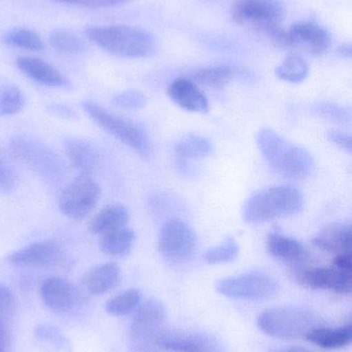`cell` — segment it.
<instances>
[{"label":"cell","instance_id":"42","mask_svg":"<svg viewBox=\"0 0 352 352\" xmlns=\"http://www.w3.org/2000/svg\"><path fill=\"white\" fill-rule=\"evenodd\" d=\"M12 344V333L4 320H0V347L4 351Z\"/></svg>","mask_w":352,"mask_h":352},{"label":"cell","instance_id":"15","mask_svg":"<svg viewBox=\"0 0 352 352\" xmlns=\"http://www.w3.org/2000/svg\"><path fill=\"white\" fill-rule=\"evenodd\" d=\"M39 295L41 301L52 311L68 312L78 304L79 294L76 287L61 277H49L41 283Z\"/></svg>","mask_w":352,"mask_h":352},{"label":"cell","instance_id":"19","mask_svg":"<svg viewBox=\"0 0 352 352\" xmlns=\"http://www.w3.org/2000/svg\"><path fill=\"white\" fill-rule=\"evenodd\" d=\"M121 270L116 263L97 265L89 269L82 278V285L92 295H103L119 285Z\"/></svg>","mask_w":352,"mask_h":352},{"label":"cell","instance_id":"25","mask_svg":"<svg viewBox=\"0 0 352 352\" xmlns=\"http://www.w3.org/2000/svg\"><path fill=\"white\" fill-rule=\"evenodd\" d=\"M136 234L128 228H121L103 234L99 239V248L103 254L114 258L127 256L134 248Z\"/></svg>","mask_w":352,"mask_h":352},{"label":"cell","instance_id":"23","mask_svg":"<svg viewBox=\"0 0 352 352\" xmlns=\"http://www.w3.org/2000/svg\"><path fill=\"white\" fill-rule=\"evenodd\" d=\"M130 215L123 205L115 204L103 207L89 223V231L94 235H103L109 232L125 228L130 223Z\"/></svg>","mask_w":352,"mask_h":352},{"label":"cell","instance_id":"33","mask_svg":"<svg viewBox=\"0 0 352 352\" xmlns=\"http://www.w3.org/2000/svg\"><path fill=\"white\" fill-rule=\"evenodd\" d=\"M240 248L233 237H227L222 243L209 248L205 254V261L210 265L227 264L238 258Z\"/></svg>","mask_w":352,"mask_h":352},{"label":"cell","instance_id":"18","mask_svg":"<svg viewBox=\"0 0 352 352\" xmlns=\"http://www.w3.org/2000/svg\"><path fill=\"white\" fill-rule=\"evenodd\" d=\"M16 63L23 74L39 84L55 88H62L68 85V80L62 76L61 72L45 60L22 56L17 59Z\"/></svg>","mask_w":352,"mask_h":352},{"label":"cell","instance_id":"11","mask_svg":"<svg viewBox=\"0 0 352 352\" xmlns=\"http://www.w3.org/2000/svg\"><path fill=\"white\" fill-rule=\"evenodd\" d=\"M196 245V232L182 219H169L161 227L157 250L167 262L172 264L187 262L194 256Z\"/></svg>","mask_w":352,"mask_h":352},{"label":"cell","instance_id":"9","mask_svg":"<svg viewBox=\"0 0 352 352\" xmlns=\"http://www.w3.org/2000/svg\"><path fill=\"white\" fill-rule=\"evenodd\" d=\"M280 285L268 273L253 271L238 276L227 277L216 283V291L231 299L262 301L274 298Z\"/></svg>","mask_w":352,"mask_h":352},{"label":"cell","instance_id":"47","mask_svg":"<svg viewBox=\"0 0 352 352\" xmlns=\"http://www.w3.org/2000/svg\"><path fill=\"white\" fill-rule=\"evenodd\" d=\"M147 352H148V351H147Z\"/></svg>","mask_w":352,"mask_h":352},{"label":"cell","instance_id":"1","mask_svg":"<svg viewBox=\"0 0 352 352\" xmlns=\"http://www.w3.org/2000/svg\"><path fill=\"white\" fill-rule=\"evenodd\" d=\"M258 148L269 166L289 179H303L313 173L315 162L309 152L264 128L256 136Z\"/></svg>","mask_w":352,"mask_h":352},{"label":"cell","instance_id":"31","mask_svg":"<svg viewBox=\"0 0 352 352\" xmlns=\"http://www.w3.org/2000/svg\"><path fill=\"white\" fill-rule=\"evenodd\" d=\"M50 43L52 47L62 53L76 55L86 51V45L84 41L78 35L64 29H56L52 31L50 34Z\"/></svg>","mask_w":352,"mask_h":352},{"label":"cell","instance_id":"45","mask_svg":"<svg viewBox=\"0 0 352 352\" xmlns=\"http://www.w3.org/2000/svg\"><path fill=\"white\" fill-rule=\"evenodd\" d=\"M337 53L339 56L343 58H351V43H344V45H340L337 50Z\"/></svg>","mask_w":352,"mask_h":352},{"label":"cell","instance_id":"5","mask_svg":"<svg viewBox=\"0 0 352 352\" xmlns=\"http://www.w3.org/2000/svg\"><path fill=\"white\" fill-rule=\"evenodd\" d=\"M12 157L30 167L45 179L60 182L66 175V167L59 155L48 144L29 135H17L10 140Z\"/></svg>","mask_w":352,"mask_h":352},{"label":"cell","instance_id":"37","mask_svg":"<svg viewBox=\"0 0 352 352\" xmlns=\"http://www.w3.org/2000/svg\"><path fill=\"white\" fill-rule=\"evenodd\" d=\"M16 310L14 294L8 285L0 283V320L6 322Z\"/></svg>","mask_w":352,"mask_h":352},{"label":"cell","instance_id":"39","mask_svg":"<svg viewBox=\"0 0 352 352\" xmlns=\"http://www.w3.org/2000/svg\"><path fill=\"white\" fill-rule=\"evenodd\" d=\"M54 1L84 6V8H101L121 6V4L127 3L132 0H54Z\"/></svg>","mask_w":352,"mask_h":352},{"label":"cell","instance_id":"27","mask_svg":"<svg viewBox=\"0 0 352 352\" xmlns=\"http://www.w3.org/2000/svg\"><path fill=\"white\" fill-rule=\"evenodd\" d=\"M176 156L184 160L207 158L213 152V146L207 138L198 135H188L176 144Z\"/></svg>","mask_w":352,"mask_h":352},{"label":"cell","instance_id":"7","mask_svg":"<svg viewBox=\"0 0 352 352\" xmlns=\"http://www.w3.org/2000/svg\"><path fill=\"white\" fill-rule=\"evenodd\" d=\"M167 314L159 300L149 299L140 304L130 327V340L136 351L146 352L156 346L157 340L167 329Z\"/></svg>","mask_w":352,"mask_h":352},{"label":"cell","instance_id":"26","mask_svg":"<svg viewBox=\"0 0 352 352\" xmlns=\"http://www.w3.org/2000/svg\"><path fill=\"white\" fill-rule=\"evenodd\" d=\"M238 68L231 66H214L203 68L192 74L191 80L212 89H221L241 76Z\"/></svg>","mask_w":352,"mask_h":352},{"label":"cell","instance_id":"3","mask_svg":"<svg viewBox=\"0 0 352 352\" xmlns=\"http://www.w3.org/2000/svg\"><path fill=\"white\" fill-rule=\"evenodd\" d=\"M87 36L95 45L114 56L145 58L154 53V39L150 33L130 25L91 26Z\"/></svg>","mask_w":352,"mask_h":352},{"label":"cell","instance_id":"13","mask_svg":"<svg viewBox=\"0 0 352 352\" xmlns=\"http://www.w3.org/2000/svg\"><path fill=\"white\" fill-rule=\"evenodd\" d=\"M156 346L169 352H225L218 339L194 331L165 330L157 340Z\"/></svg>","mask_w":352,"mask_h":352},{"label":"cell","instance_id":"10","mask_svg":"<svg viewBox=\"0 0 352 352\" xmlns=\"http://www.w3.org/2000/svg\"><path fill=\"white\" fill-rule=\"evenodd\" d=\"M269 36L274 45L281 49L303 47L315 56L324 55L332 47L328 31L311 21L296 23L287 29L280 27Z\"/></svg>","mask_w":352,"mask_h":352},{"label":"cell","instance_id":"34","mask_svg":"<svg viewBox=\"0 0 352 352\" xmlns=\"http://www.w3.org/2000/svg\"><path fill=\"white\" fill-rule=\"evenodd\" d=\"M35 336L43 342L49 343L56 349L68 351L70 349V343L68 337L54 326L50 324H39L34 331Z\"/></svg>","mask_w":352,"mask_h":352},{"label":"cell","instance_id":"21","mask_svg":"<svg viewBox=\"0 0 352 352\" xmlns=\"http://www.w3.org/2000/svg\"><path fill=\"white\" fill-rule=\"evenodd\" d=\"M266 248L271 256L289 264H301L307 258L304 246L298 240L282 234H269Z\"/></svg>","mask_w":352,"mask_h":352},{"label":"cell","instance_id":"24","mask_svg":"<svg viewBox=\"0 0 352 352\" xmlns=\"http://www.w3.org/2000/svg\"><path fill=\"white\" fill-rule=\"evenodd\" d=\"M352 339L351 324L339 328L320 326L314 329L306 340L322 349H340L349 346Z\"/></svg>","mask_w":352,"mask_h":352},{"label":"cell","instance_id":"6","mask_svg":"<svg viewBox=\"0 0 352 352\" xmlns=\"http://www.w3.org/2000/svg\"><path fill=\"white\" fill-rule=\"evenodd\" d=\"M83 107L90 119L101 129L117 138L122 144L136 151L143 158H149L151 156L152 146L149 142L148 136L136 124L110 113L107 109L92 101H85Z\"/></svg>","mask_w":352,"mask_h":352},{"label":"cell","instance_id":"29","mask_svg":"<svg viewBox=\"0 0 352 352\" xmlns=\"http://www.w3.org/2000/svg\"><path fill=\"white\" fill-rule=\"evenodd\" d=\"M308 74H309V66L307 62L298 54L287 56L282 63L276 68V76L279 78L293 84L303 82Z\"/></svg>","mask_w":352,"mask_h":352},{"label":"cell","instance_id":"28","mask_svg":"<svg viewBox=\"0 0 352 352\" xmlns=\"http://www.w3.org/2000/svg\"><path fill=\"white\" fill-rule=\"evenodd\" d=\"M142 302V293L138 289H130L111 298L105 303V311L113 316H128L136 311Z\"/></svg>","mask_w":352,"mask_h":352},{"label":"cell","instance_id":"40","mask_svg":"<svg viewBox=\"0 0 352 352\" xmlns=\"http://www.w3.org/2000/svg\"><path fill=\"white\" fill-rule=\"evenodd\" d=\"M328 138L335 146L346 151L347 153H351V138L349 134L339 130H331L328 133Z\"/></svg>","mask_w":352,"mask_h":352},{"label":"cell","instance_id":"36","mask_svg":"<svg viewBox=\"0 0 352 352\" xmlns=\"http://www.w3.org/2000/svg\"><path fill=\"white\" fill-rule=\"evenodd\" d=\"M315 111L322 117L328 118L333 121L347 122L351 119L349 111L334 103H320L316 105Z\"/></svg>","mask_w":352,"mask_h":352},{"label":"cell","instance_id":"16","mask_svg":"<svg viewBox=\"0 0 352 352\" xmlns=\"http://www.w3.org/2000/svg\"><path fill=\"white\" fill-rule=\"evenodd\" d=\"M61 256L59 245L54 241L29 244L10 254L8 262L19 267H45L55 264Z\"/></svg>","mask_w":352,"mask_h":352},{"label":"cell","instance_id":"44","mask_svg":"<svg viewBox=\"0 0 352 352\" xmlns=\"http://www.w3.org/2000/svg\"><path fill=\"white\" fill-rule=\"evenodd\" d=\"M268 352H314L311 349H307V347L303 346H281V347H273V349H269Z\"/></svg>","mask_w":352,"mask_h":352},{"label":"cell","instance_id":"17","mask_svg":"<svg viewBox=\"0 0 352 352\" xmlns=\"http://www.w3.org/2000/svg\"><path fill=\"white\" fill-rule=\"evenodd\" d=\"M167 95L178 107L191 113H204L209 111V101L196 82L180 78L167 86Z\"/></svg>","mask_w":352,"mask_h":352},{"label":"cell","instance_id":"46","mask_svg":"<svg viewBox=\"0 0 352 352\" xmlns=\"http://www.w3.org/2000/svg\"><path fill=\"white\" fill-rule=\"evenodd\" d=\"M0 352H6V351H4L3 349H1V347H0Z\"/></svg>","mask_w":352,"mask_h":352},{"label":"cell","instance_id":"38","mask_svg":"<svg viewBox=\"0 0 352 352\" xmlns=\"http://www.w3.org/2000/svg\"><path fill=\"white\" fill-rule=\"evenodd\" d=\"M18 178L12 167L0 159V192H12L16 188Z\"/></svg>","mask_w":352,"mask_h":352},{"label":"cell","instance_id":"20","mask_svg":"<svg viewBox=\"0 0 352 352\" xmlns=\"http://www.w3.org/2000/svg\"><path fill=\"white\" fill-rule=\"evenodd\" d=\"M313 243L324 252L331 254H351L352 231L351 225L330 223L322 228L314 238Z\"/></svg>","mask_w":352,"mask_h":352},{"label":"cell","instance_id":"35","mask_svg":"<svg viewBox=\"0 0 352 352\" xmlns=\"http://www.w3.org/2000/svg\"><path fill=\"white\" fill-rule=\"evenodd\" d=\"M112 103L118 109L134 111L143 109L147 104V97L140 91H125L116 95L112 99Z\"/></svg>","mask_w":352,"mask_h":352},{"label":"cell","instance_id":"4","mask_svg":"<svg viewBox=\"0 0 352 352\" xmlns=\"http://www.w3.org/2000/svg\"><path fill=\"white\" fill-rule=\"evenodd\" d=\"M258 326L262 332L273 338L298 340L307 338L322 324L313 312L289 306L265 310L258 316Z\"/></svg>","mask_w":352,"mask_h":352},{"label":"cell","instance_id":"30","mask_svg":"<svg viewBox=\"0 0 352 352\" xmlns=\"http://www.w3.org/2000/svg\"><path fill=\"white\" fill-rule=\"evenodd\" d=\"M4 43L12 47L28 50V51H41L45 49L41 36L34 31L26 28H14L8 31L3 36Z\"/></svg>","mask_w":352,"mask_h":352},{"label":"cell","instance_id":"14","mask_svg":"<svg viewBox=\"0 0 352 352\" xmlns=\"http://www.w3.org/2000/svg\"><path fill=\"white\" fill-rule=\"evenodd\" d=\"M352 271L341 270L335 266L306 269L298 275L303 287L324 289L340 295H349L352 289Z\"/></svg>","mask_w":352,"mask_h":352},{"label":"cell","instance_id":"43","mask_svg":"<svg viewBox=\"0 0 352 352\" xmlns=\"http://www.w3.org/2000/svg\"><path fill=\"white\" fill-rule=\"evenodd\" d=\"M332 265L341 270L352 271L351 254H337Z\"/></svg>","mask_w":352,"mask_h":352},{"label":"cell","instance_id":"22","mask_svg":"<svg viewBox=\"0 0 352 352\" xmlns=\"http://www.w3.org/2000/svg\"><path fill=\"white\" fill-rule=\"evenodd\" d=\"M64 150L70 165L80 175H91L96 169L99 155L90 142L80 138H68L64 142Z\"/></svg>","mask_w":352,"mask_h":352},{"label":"cell","instance_id":"32","mask_svg":"<svg viewBox=\"0 0 352 352\" xmlns=\"http://www.w3.org/2000/svg\"><path fill=\"white\" fill-rule=\"evenodd\" d=\"M25 107V97L14 85H0V117L20 113Z\"/></svg>","mask_w":352,"mask_h":352},{"label":"cell","instance_id":"12","mask_svg":"<svg viewBox=\"0 0 352 352\" xmlns=\"http://www.w3.org/2000/svg\"><path fill=\"white\" fill-rule=\"evenodd\" d=\"M101 197V188L91 175H80L60 194L58 205L65 217L82 221L94 210Z\"/></svg>","mask_w":352,"mask_h":352},{"label":"cell","instance_id":"2","mask_svg":"<svg viewBox=\"0 0 352 352\" xmlns=\"http://www.w3.org/2000/svg\"><path fill=\"white\" fill-rule=\"evenodd\" d=\"M304 207V197L293 186H271L251 195L244 204V221L262 223L297 214Z\"/></svg>","mask_w":352,"mask_h":352},{"label":"cell","instance_id":"41","mask_svg":"<svg viewBox=\"0 0 352 352\" xmlns=\"http://www.w3.org/2000/svg\"><path fill=\"white\" fill-rule=\"evenodd\" d=\"M49 111L52 115L62 119H74L76 117V113L70 107L64 104L50 105Z\"/></svg>","mask_w":352,"mask_h":352},{"label":"cell","instance_id":"8","mask_svg":"<svg viewBox=\"0 0 352 352\" xmlns=\"http://www.w3.org/2000/svg\"><path fill=\"white\" fill-rule=\"evenodd\" d=\"M284 14L280 0H234L231 8V20L236 24L268 34L282 27Z\"/></svg>","mask_w":352,"mask_h":352}]
</instances>
